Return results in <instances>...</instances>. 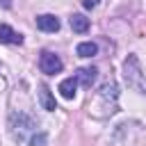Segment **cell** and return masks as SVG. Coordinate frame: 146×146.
Wrapping results in <instances>:
<instances>
[{
  "label": "cell",
  "mask_w": 146,
  "mask_h": 146,
  "mask_svg": "<svg viewBox=\"0 0 146 146\" xmlns=\"http://www.w3.org/2000/svg\"><path fill=\"white\" fill-rule=\"evenodd\" d=\"M9 130H11L14 139L23 141L30 132L36 130V121H34V116H30L27 112H14V114L9 116Z\"/></svg>",
  "instance_id": "obj_2"
},
{
  "label": "cell",
  "mask_w": 146,
  "mask_h": 146,
  "mask_svg": "<svg viewBox=\"0 0 146 146\" xmlns=\"http://www.w3.org/2000/svg\"><path fill=\"white\" fill-rule=\"evenodd\" d=\"M62 59L55 55V52H50V50H43L41 52V57H39V68H41V73H46V75H55V73H59L62 71Z\"/></svg>",
  "instance_id": "obj_4"
},
{
  "label": "cell",
  "mask_w": 146,
  "mask_h": 146,
  "mask_svg": "<svg viewBox=\"0 0 146 146\" xmlns=\"http://www.w3.org/2000/svg\"><path fill=\"white\" fill-rule=\"evenodd\" d=\"M68 25H71V30H73V32L84 34V32L89 30V18H87V16H82V14H73V16L68 18Z\"/></svg>",
  "instance_id": "obj_10"
},
{
  "label": "cell",
  "mask_w": 146,
  "mask_h": 146,
  "mask_svg": "<svg viewBox=\"0 0 146 146\" xmlns=\"http://www.w3.org/2000/svg\"><path fill=\"white\" fill-rule=\"evenodd\" d=\"M36 27L41 32H57L59 30V18L52 16V14H41V16H36Z\"/></svg>",
  "instance_id": "obj_7"
},
{
  "label": "cell",
  "mask_w": 146,
  "mask_h": 146,
  "mask_svg": "<svg viewBox=\"0 0 146 146\" xmlns=\"http://www.w3.org/2000/svg\"><path fill=\"white\" fill-rule=\"evenodd\" d=\"M98 100L100 103H105V110L110 112V114H114L116 112V100H119V89H116V84L110 80V82H105L103 87H100V91H98Z\"/></svg>",
  "instance_id": "obj_3"
},
{
  "label": "cell",
  "mask_w": 146,
  "mask_h": 146,
  "mask_svg": "<svg viewBox=\"0 0 146 146\" xmlns=\"http://www.w3.org/2000/svg\"><path fill=\"white\" fill-rule=\"evenodd\" d=\"M98 2L100 0H82V7L84 9H94V7H98Z\"/></svg>",
  "instance_id": "obj_13"
},
{
  "label": "cell",
  "mask_w": 146,
  "mask_h": 146,
  "mask_svg": "<svg viewBox=\"0 0 146 146\" xmlns=\"http://www.w3.org/2000/svg\"><path fill=\"white\" fill-rule=\"evenodd\" d=\"M75 52H78L80 57H94V55L98 52V46H96L94 41H82V43H78Z\"/></svg>",
  "instance_id": "obj_11"
},
{
  "label": "cell",
  "mask_w": 146,
  "mask_h": 146,
  "mask_svg": "<svg viewBox=\"0 0 146 146\" xmlns=\"http://www.w3.org/2000/svg\"><path fill=\"white\" fill-rule=\"evenodd\" d=\"M0 43H9V46H21L23 43V34L16 32L11 25L2 23L0 25Z\"/></svg>",
  "instance_id": "obj_5"
},
{
  "label": "cell",
  "mask_w": 146,
  "mask_h": 146,
  "mask_svg": "<svg viewBox=\"0 0 146 146\" xmlns=\"http://www.w3.org/2000/svg\"><path fill=\"white\" fill-rule=\"evenodd\" d=\"M0 5H2L5 9H9V7H11V0H0Z\"/></svg>",
  "instance_id": "obj_14"
},
{
  "label": "cell",
  "mask_w": 146,
  "mask_h": 146,
  "mask_svg": "<svg viewBox=\"0 0 146 146\" xmlns=\"http://www.w3.org/2000/svg\"><path fill=\"white\" fill-rule=\"evenodd\" d=\"M39 103H41V107H43V110H48V112H55V110H57L55 96H52V91H50L46 84H41V87H39Z\"/></svg>",
  "instance_id": "obj_8"
},
{
  "label": "cell",
  "mask_w": 146,
  "mask_h": 146,
  "mask_svg": "<svg viewBox=\"0 0 146 146\" xmlns=\"http://www.w3.org/2000/svg\"><path fill=\"white\" fill-rule=\"evenodd\" d=\"M75 89H78V80H75V78H64V80L59 82V87H57V91H59L62 98H66V100H71V98L75 96Z\"/></svg>",
  "instance_id": "obj_9"
},
{
  "label": "cell",
  "mask_w": 146,
  "mask_h": 146,
  "mask_svg": "<svg viewBox=\"0 0 146 146\" xmlns=\"http://www.w3.org/2000/svg\"><path fill=\"white\" fill-rule=\"evenodd\" d=\"M123 80L125 84L137 91V94H146V75L141 71V64H139V57L135 52H130L123 62Z\"/></svg>",
  "instance_id": "obj_1"
},
{
  "label": "cell",
  "mask_w": 146,
  "mask_h": 146,
  "mask_svg": "<svg viewBox=\"0 0 146 146\" xmlns=\"http://www.w3.org/2000/svg\"><path fill=\"white\" fill-rule=\"evenodd\" d=\"M48 144V135L46 132H36L30 137V146H46Z\"/></svg>",
  "instance_id": "obj_12"
},
{
  "label": "cell",
  "mask_w": 146,
  "mask_h": 146,
  "mask_svg": "<svg viewBox=\"0 0 146 146\" xmlns=\"http://www.w3.org/2000/svg\"><path fill=\"white\" fill-rule=\"evenodd\" d=\"M96 78H98V68H96V66H82V68H78V73H75V80H78L82 87H87V89H91V84L96 82Z\"/></svg>",
  "instance_id": "obj_6"
}]
</instances>
